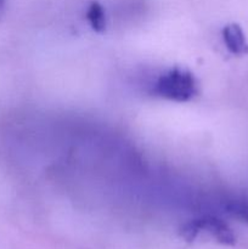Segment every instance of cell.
<instances>
[{"instance_id":"obj_1","label":"cell","mask_w":248,"mask_h":249,"mask_svg":"<svg viewBox=\"0 0 248 249\" xmlns=\"http://www.w3.org/2000/svg\"><path fill=\"white\" fill-rule=\"evenodd\" d=\"M197 92L194 74L181 67H174L159 77L153 88V94L177 102L190 101Z\"/></svg>"},{"instance_id":"obj_2","label":"cell","mask_w":248,"mask_h":249,"mask_svg":"<svg viewBox=\"0 0 248 249\" xmlns=\"http://www.w3.org/2000/svg\"><path fill=\"white\" fill-rule=\"evenodd\" d=\"M201 231L208 232L221 245L233 246L236 243V236L233 231L229 228L225 221L216 216L208 215L190 220L180 228L179 233L187 243H192L201 233Z\"/></svg>"},{"instance_id":"obj_3","label":"cell","mask_w":248,"mask_h":249,"mask_svg":"<svg viewBox=\"0 0 248 249\" xmlns=\"http://www.w3.org/2000/svg\"><path fill=\"white\" fill-rule=\"evenodd\" d=\"M223 39L226 48L233 55H247L248 43L240 24L229 23L223 28Z\"/></svg>"},{"instance_id":"obj_4","label":"cell","mask_w":248,"mask_h":249,"mask_svg":"<svg viewBox=\"0 0 248 249\" xmlns=\"http://www.w3.org/2000/svg\"><path fill=\"white\" fill-rule=\"evenodd\" d=\"M87 18L96 33H102L106 29V16L104 6L99 1H92L87 11Z\"/></svg>"},{"instance_id":"obj_5","label":"cell","mask_w":248,"mask_h":249,"mask_svg":"<svg viewBox=\"0 0 248 249\" xmlns=\"http://www.w3.org/2000/svg\"><path fill=\"white\" fill-rule=\"evenodd\" d=\"M226 213L233 218L248 224V201L247 199H231L225 204Z\"/></svg>"},{"instance_id":"obj_6","label":"cell","mask_w":248,"mask_h":249,"mask_svg":"<svg viewBox=\"0 0 248 249\" xmlns=\"http://www.w3.org/2000/svg\"><path fill=\"white\" fill-rule=\"evenodd\" d=\"M5 4H6V0H0V14H1L2 10H4Z\"/></svg>"}]
</instances>
